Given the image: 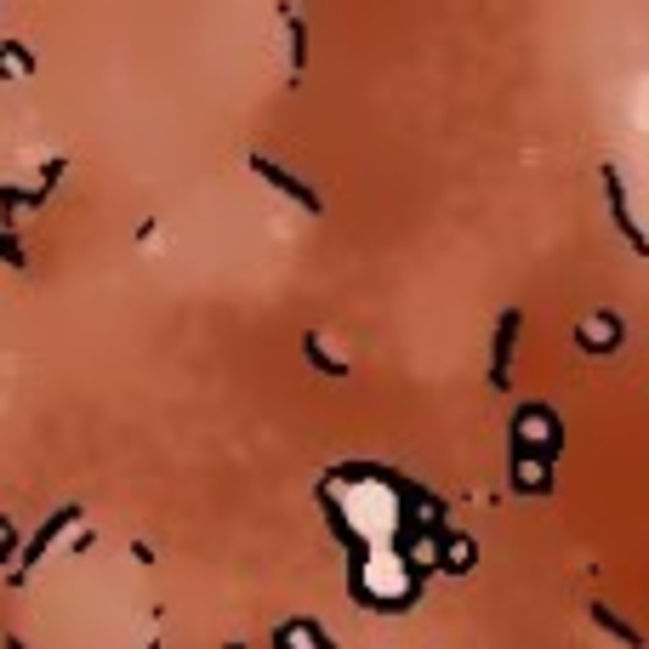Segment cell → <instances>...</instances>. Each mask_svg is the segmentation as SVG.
<instances>
[{
	"instance_id": "obj_1",
	"label": "cell",
	"mask_w": 649,
	"mask_h": 649,
	"mask_svg": "<svg viewBox=\"0 0 649 649\" xmlns=\"http://www.w3.org/2000/svg\"><path fill=\"white\" fill-rule=\"evenodd\" d=\"M604 194H609V217H615V228L627 234V246H632L638 257H649V239H643L638 223H632V205H627V188H621V177H615V165H604Z\"/></svg>"
},
{
	"instance_id": "obj_2",
	"label": "cell",
	"mask_w": 649,
	"mask_h": 649,
	"mask_svg": "<svg viewBox=\"0 0 649 649\" xmlns=\"http://www.w3.org/2000/svg\"><path fill=\"white\" fill-rule=\"evenodd\" d=\"M251 171H257V177H268V183H273V188H280L285 199H296V205H302V212H325V205H320V194H314V188H307V183H296V177H291V171H280V165H273V160L251 154Z\"/></svg>"
},
{
	"instance_id": "obj_3",
	"label": "cell",
	"mask_w": 649,
	"mask_h": 649,
	"mask_svg": "<svg viewBox=\"0 0 649 649\" xmlns=\"http://www.w3.org/2000/svg\"><path fill=\"white\" fill-rule=\"evenodd\" d=\"M512 336H519V314H501V331H496V365H490V382L507 388V359H512Z\"/></svg>"
},
{
	"instance_id": "obj_4",
	"label": "cell",
	"mask_w": 649,
	"mask_h": 649,
	"mask_svg": "<svg viewBox=\"0 0 649 649\" xmlns=\"http://www.w3.org/2000/svg\"><path fill=\"white\" fill-rule=\"evenodd\" d=\"M593 621H598L609 638H621L627 649H643V638H638V632H632V627H627V621H621V615H615L609 604H593Z\"/></svg>"
},
{
	"instance_id": "obj_5",
	"label": "cell",
	"mask_w": 649,
	"mask_h": 649,
	"mask_svg": "<svg viewBox=\"0 0 649 649\" xmlns=\"http://www.w3.org/2000/svg\"><path fill=\"white\" fill-rule=\"evenodd\" d=\"M302 354L314 359V370H320V376H348V365H342V359H331V354L320 348V336H302Z\"/></svg>"
},
{
	"instance_id": "obj_6",
	"label": "cell",
	"mask_w": 649,
	"mask_h": 649,
	"mask_svg": "<svg viewBox=\"0 0 649 649\" xmlns=\"http://www.w3.org/2000/svg\"><path fill=\"white\" fill-rule=\"evenodd\" d=\"M285 23H291V68L302 75V68H307V23L291 18V12H285Z\"/></svg>"
},
{
	"instance_id": "obj_7",
	"label": "cell",
	"mask_w": 649,
	"mask_h": 649,
	"mask_svg": "<svg viewBox=\"0 0 649 649\" xmlns=\"http://www.w3.org/2000/svg\"><path fill=\"white\" fill-rule=\"evenodd\" d=\"M604 331H609V342H615V348H621V336H627V331H621V320H615V314H604ZM581 348H593V354H598V348H604V342H593V336H581Z\"/></svg>"
}]
</instances>
